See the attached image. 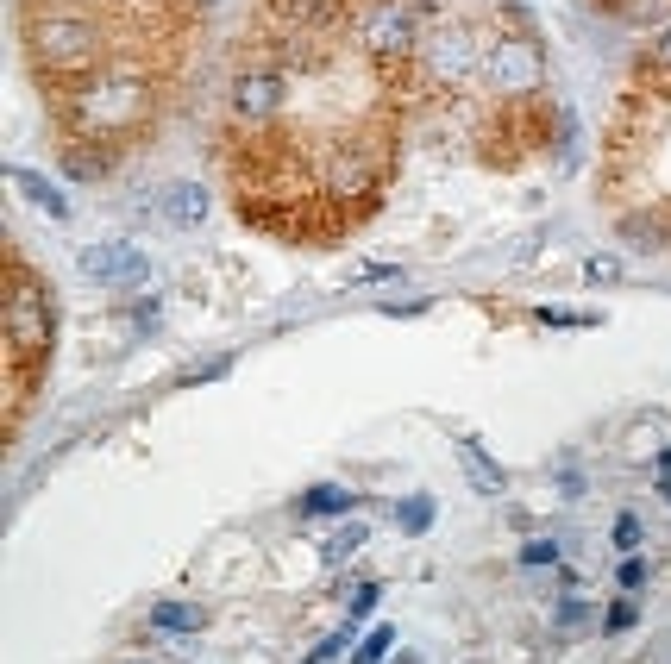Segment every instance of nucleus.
I'll use <instances>...</instances> for the list:
<instances>
[{
  "mask_svg": "<svg viewBox=\"0 0 671 664\" xmlns=\"http://www.w3.org/2000/svg\"><path fill=\"white\" fill-rule=\"evenodd\" d=\"M82 276H95V282H138V276H145V257H138L132 245H120V239H113V245H88L82 251Z\"/></svg>",
  "mask_w": 671,
  "mask_h": 664,
  "instance_id": "nucleus-1",
  "label": "nucleus"
},
{
  "mask_svg": "<svg viewBox=\"0 0 671 664\" xmlns=\"http://www.w3.org/2000/svg\"><path fill=\"white\" fill-rule=\"evenodd\" d=\"M458 458H465V470L477 477V489H502V470L477 452V439H458Z\"/></svg>",
  "mask_w": 671,
  "mask_h": 664,
  "instance_id": "nucleus-2",
  "label": "nucleus"
},
{
  "mask_svg": "<svg viewBox=\"0 0 671 664\" xmlns=\"http://www.w3.org/2000/svg\"><path fill=\"white\" fill-rule=\"evenodd\" d=\"M151 627H201V608H176V602H157V608H151Z\"/></svg>",
  "mask_w": 671,
  "mask_h": 664,
  "instance_id": "nucleus-3",
  "label": "nucleus"
},
{
  "mask_svg": "<svg viewBox=\"0 0 671 664\" xmlns=\"http://www.w3.org/2000/svg\"><path fill=\"white\" fill-rule=\"evenodd\" d=\"M333 508H352V495H345V489H314V495H302V514H333Z\"/></svg>",
  "mask_w": 671,
  "mask_h": 664,
  "instance_id": "nucleus-4",
  "label": "nucleus"
},
{
  "mask_svg": "<svg viewBox=\"0 0 671 664\" xmlns=\"http://www.w3.org/2000/svg\"><path fill=\"white\" fill-rule=\"evenodd\" d=\"M389 646H396V627H370V633H364V652H358L352 664H377Z\"/></svg>",
  "mask_w": 671,
  "mask_h": 664,
  "instance_id": "nucleus-5",
  "label": "nucleus"
},
{
  "mask_svg": "<svg viewBox=\"0 0 671 664\" xmlns=\"http://www.w3.org/2000/svg\"><path fill=\"white\" fill-rule=\"evenodd\" d=\"M358 545H364V527H358V520H352V527H339V533H333V545H327V558L339 564L345 552H358Z\"/></svg>",
  "mask_w": 671,
  "mask_h": 664,
  "instance_id": "nucleus-6",
  "label": "nucleus"
},
{
  "mask_svg": "<svg viewBox=\"0 0 671 664\" xmlns=\"http://www.w3.org/2000/svg\"><path fill=\"white\" fill-rule=\"evenodd\" d=\"M427 520H433V502H427V495H414V502L402 508V527H408V533H421Z\"/></svg>",
  "mask_w": 671,
  "mask_h": 664,
  "instance_id": "nucleus-7",
  "label": "nucleus"
},
{
  "mask_svg": "<svg viewBox=\"0 0 671 664\" xmlns=\"http://www.w3.org/2000/svg\"><path fill=\"white\" fill-rule=\"evenodd\" d=\"M19 188H26V195H38V201L51 207V213H63V195H57V188H44L38 176H19Z\"/></svg>",
  "mask_w": 671,
  "mask_h": 664,
  "instance_id": "nucleus-8",
  "label": "nucleus"
},
{
  "mask_svg": "<svg viewBox=\"0 0 671 664\" xmlns=\"http://www.w3.org/2000/svg\"><path fill=\"white\" fill-rule=\"evenodd\" d=\"M370 602H377V583H364L358 596H352V621H358V614H370Z\"/></svg>",
  "mask_w": 671,
  "mask_h": 664,
  "instance_id": "nucleus-9",
  "label": "nucleus"
},
{
  "mask_svg": "<svg viewBox=\"0 0 671 664\" xmlns=\"http://www.w3.org/2000/svg\"><path fill=\"white\" fill-rule=\"evenodd\" d=\"M396 664H421V658H414V652H408V658H396Z\"/></svg>",
  "mask_w": 671,
  "mask_h": 664,
  "instance_id": "nucleus-10",
  "label": "nucleus"
}]
</instances>
